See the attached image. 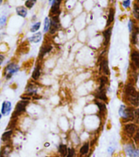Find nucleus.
Listing matches in <instances>:
<instances>
[{
  "label": "nucleus",
  "mask_w": 139,
  "mask_h": 157,
  "mask_svg": "<svg viewBox=\"0 0 139 157\" xmlns=\"http://www.w3.org/2000/svg\"><path fill=\"white\" fill-rule=\"evenodd\" d=\"M125 95L126 100L132 106H138L139 105V93L132 83H128L126 86Z\"/></svg>",
  "instance_id": "obj_1"
},
{
  "label": "nucleus",
  "mask_w": 139,
  "mask_h": 157,
  "mask_svg": "<svg viewBox=\"0 0 139 157\" xmlns=\"http://www.w3.org/2000/svg\"><path fill=\"white\" fill-rule=\"evenodd\" d=\"M134 109L133 107H127L125 105H121L119 109V114L124 122L134 121Z\"/></svg>",
  "instance_id": "obj_2"
},
{
  "label": "nucleus",
  "mask_w": 139,
  "mask_h": 157,
  "mask_svg": "<svg viewBox=\"0 0 139 157\" xmlns=\"http://www.w3.org/2000/svg\"><path fill=\"white\" fill-rule=\"evenodd\" d=\"M125 152L129 157H139V147L133 143H128L125 147Z\"/></svg>",
  "instance_id": "obj_3"
},
{
  "label": "nucleus",
  "mask_w": 139,
  "mask_h": 157,
  "mask_svg": "<svg viewBox=\"0 0 139 157\" xmlns=\"http://www.w3.org/2000/svg\"><path fill=\"white\" fill-rule=\"evenodd\" d=\"M138 126L135 123H128L123 127V131L129 137H133L135 132H136Z\"/></svg>",
  "instance_id": "obj_4"
},
{
  "label": "nucleus",
  "mask_w": 139,
  "mask_h": 157,
  "mask_svg": "<svg viewBox=\"0 0 139 157\" xmlns=\"http://www.w3.org/2000/svg\"><path fill=\"white\" fill-rule=\"evenodd\" d=\"M28 104V102L26 100H23V101H20L18 102V104L16 106L15 110H14L13 114H12V118H15L19 115H21L22 113L25 112V108L27 105Z\"/></svg>",
  "instance_id": "obj_5"
},
{
  "label": "nucleus",
  "mask_w": 139,
  "mask_h": 157,
  "mask_svg": "<svg viewBox=\"0 0 139 157\" xmlns=\"http://www.w3.org/2000/svg\"><path fill=\"white\" fill-rule=\"evenodd\" d=\"M51 27L50 32L51 34H54L57 30L60 28V20L59 16H54L51 19Z\"/></svg>",
  "instance_id": "obj_6"
},
{
  "label": "nucleus",
  "mask_w": 139,
  "mask_h": 157,
  "mask_svg": "<svg viewBox=\"0 0 139 157\" xmlns=\"http://www.w3.org/2000/svg\"><path fill=\"white\" fill-rule=\"evenodd\" d=\"M18 70H19V66L16 64L11 63L8 65L5 69V74L6 76L7 79H9L12 77V75L17 72Z\"/></svg>",
  "instance_id": "obj_7"
},
{
  "label": "nucleus",
  "mask_w": 139,
  "mask_h": 157,
  "mask_svg": "<svg viewBox=\"0 0 139 157\" xmlns=\"http://www.w3.org/2000/svg\"><path fill=\"white\" fill-rule=\"evenodd\" d=\"M132 66L134 67V69L139 68V52L136 50L132 51L131 54Z\"/></svg>",
  "instance_id": "obj_8"
},
{
  "label": "nucleus",
  "mask_w": 139,
  "mask_h": 157,
  "mask_svg": "<svg viewBox=\"0 0 139 157\" xmlns=\"http://www.w3.org/2000/svg\"><path fill=\"white\" fill-rule=\"evenodd\" d=\"M52 7H51V12L53 14L58 16V14L60 13V3L61 1H53Z\"/></svg>",
  "instance_id": "obj_9"
},
{
  "label": "nucleus",
  "mask_w": 139,
  "mask_h": 157,
  "mask_svg": "<svg viewBox=\"0 0 139 157\" xmlns=\"http://www.w3.org/2000/svg\"><path fill=\"white\" fill-rule=\"evenodd\" d=\"M11 108H12L11 102L5 101L3 103L2 107H1V113H2V115H8L10 112Z\"/></svg>",
  "instance_id": "obj_10"
},
{
  "label": "nucleus",
  "mask_w": 139,
  "mask_h": 157,
  "mask_svg": "<svg viewBox=\"0 0 139 157\" xmlns=\"http://www.w3.org/2000/svg\"><path fill=\"white\" fill-rule=\"evenodd\" d=\"M139 34V28L136 25H134L132 31V43L133 44H136L138 41V35Z\"/></svg>",
  "instance_id": "obj_11"
},
{
  "label": "nucleus",
  "mask_w": 139,
  "mask_h": 157,
  "mask_svg": "<svg viewBox=\"0 0 139 157\" xmlns=\"http://www.w3.org/2000/svg\"><path fill=\"white\" fill-rule=\"evenodd\" d=\"M112 27H110L107 29V30H106L104 32V45H107L109 44L110 39H111V34H112Z\"/></svg>",
  "instance_id": "obj_12"
},
{
  "label": "nucleus",
  "mask_w": 139,
  "mask_h": 157,
  "mask_svg": "<svg viewBox=\"0 0 139 157\" xmlns=\"http://www.w3.org/2000/svg\"><path fill=\"white\" fill-rule=\"evenodd\" d=\"M51 50H52V46L50 45H45L42 47L39 54L40 58H43L44 57V56H45L46 54H47V53L50 52Z\"/></svg>",
  "instance_id": "obj_13"
},
{
  "label": "nucleus",
  "mask_w": 139,
  "mask_h": 157,
  "mask_svg": "<svg viewBox=\"0 0 139 157\" xmlns=\"http://www.w3.org/2000/svg\"><path fill=\"white\" fill-rule=\"evenodd\" d=\"M114 18H115V9L111 8L109 10V17H108V20L107 23V27L109 26V25L113 22V21H114Z\"/></svg>",
  "instance_id": "obj_14"
},
{
  "label": "nucleus",
  "mask_w": 139,
  "mask_h": 157,
  "mask_svg": "<svg viewBox=\"0 0 139 157\" xmlns=\"http://www.w3.org/2000/svg\"><path fill=\"white\" fill-rule=\"evenodd\" d=\"M101 68L102 69V72H103L106 75L110 74V71L109 68V63L106 59L103 60L101 63Z\"/></svg>",
  "instance_id": "obj_15"
},
{
  "label": "nucleus",
  "mask_w": 139,
  "mask_h": 157,
  "mask_svg": "<svg viewBox=\"0 0 139 157\" xmlns=\"http://www.w3.org/2000/svg\"><path fill=\"white\" fill-rule=\"evenodd\" d=\"M16 13L21 16L22 17H26L27 14V10L25 7L23 6H19L16 8Z\"/></svg>",
  "instance_id": "obj_16"
},
{
  "label": "nucleus",
  "mask_w": 139,
  "mask_h": 157,
  "mask_svg": "<svg viewBox=\"0 0 139 157\" xmlns=\"http://www.w3.org/2000/svg\"><path fill=\"white\" fill-rule=\"evenodd\" d=\"M41 39H42L41 32H37V33L34 34L32 37L30 38V42H32V43H35L40 42V41H41Z\"/></svg>",
  "instance_id": "obj_17"
},
{
  "label": "nucleus",
  "mask_w": 139,
  "mask_h": 157,
  "mask_svg": "<svg viewBox=\"0 0 139 157\" xmlns=\"http://www.w3.org/2000/svg\"><path fill=\"white\" fill-rule=\"evenodd\" d=\"M67 147L64 144H61L59 146V152L61 157H66L67 154Z\"/></svg>",
  "instance_id": "obj_18"
},
{
  "label": "nucleus",
  "mask_w": 139,
  "mask_h": 157,
  "mask_svg": "<svg viewBox=\"0 0 139 157\" xmlns=\"http://www.w3.org/2000/svg\"><path fill=\"white\" fill-rule=\"evenodd\" d=\"M96 98H98V99L102 100V101H104V102H107V96H106L105 89L98 91V94H97Z\"/></svg>",
  "instance_id": "obj_19"
},
{
  "label": "nucleus",
  "mask_w": 139,
  "mask_h": 157,
  "mask_svg": "<svg viewBox=\"0 0 139 157\" xmlns=\"http://www.w3.org/2000/svg\"><path fill=\"white\" fill-rule=\"evenodd\" d=\"M89 150V143H85L84 145L80 147V154L82 156H85V155L87 154Z\"/></svg>",
  "instance_id": "obj_20"
},
{
  "label": "nucleus",
  "mask_w": 139,
  "mask_h": 157,
  "mask_svg": "<svg viewBox=\"0 0 139 157\" xmlns=\"http://www.w3.org/2000/svg\"><path fill=\"white\" fill-rule=\"evenodd\" d=\"M40 76V67L38 65L35 68L32 74V78L35 80H37Z\"/></svg>",
  "instance_id": "obj_21"
},
{
  "label": "nucleus",
  "mask_w": 139,
  "mask_h": 157,
  "mask_svg": "<svg viewBox=\"0 0 139 157\" xmlns=\"http://www.w3.org/2000/svg\"><path fill=\"white\" fill-rule=\"evenodd\" d=\"M96 104L98 106V108H99L100 114H104V113L106 112V111H107V107H106L105 104L102 103V102H100L98 101H96Z\"/></svg>",
  "instance_id": "obj_22"
},
{
  "label": "nucleus",
  "mask_w": 139,
  "mask_h": 157,
  "mask_svg": "<svg viewBox=\"0 0 139 157\" xmlns=\"http://www.w3.org/2000/svg\"><path fill=\"white\" fill-rule=\"evenodd\" d=\"M108 78L106 77V76H102V77L100 78V88L99 90H103V89H105L104 87L105 85L108 83Z\"/></svg>",
  "instance_id": "obj_23"
},
{
  "label": "nucleus",
  "mask_w": 139,
  "mask_h": 157,
  "mask_svg": "<svg viewBox=\"0 0 139 157\" xmlns=\"http://www.w3.org/2000/svg\"><path fill=\"white\" fill-rule=\"evenodd\" d=\"M12 130H10L6 131V132L3 133L2 134V137H1V140L3 141H8L10 139L11 136H12Z\"/></svg>",
  "instance_id": "obj_24"
},
{
  "label": "nucleus",
  "mask_w": 139,
  "mask_h": 157,
  "mask_svg": "<svg viewBox=\"0 0 139 157\" xmlns=\"http://www.w3.org/2000/svg\"><path fill=\"white\" fill-rule=\"evenodd\" d=\"M50 27H51L50 19H49L48 17H46L45 20V27H44V31H45V32H48V31L50 30Z\"/></svg>",
  "instance_id": "obj_25"
},
{
  "label": "nucleus",
  "mask_w": 139,
  "mask_h": 157,
  "mask_svg": "<svg viewBox=\"0 0 139 157\" xmlns=\"http://www.w3.org/2000/svg\"><path fill=\"white\" fill-rule=\"evenodd\" d=\"M133 14H134V17L136 19L139 20V6L138 4L134 5V10H133Z\"/></svg>",
  "instance_id": "obj_26"
},
{
  "label": "nucleus",
  "mask_w": 139,
  "mask_h": 157,
  "mask_svg": "<svg viewBox=\"0 0 139 157\" xmlns=\"http://www.w3.org/2000/svg\"><path fill=\"white\" fill-rule=\"evenodd\" d=\"M133 140L136 145H139V126L137 128L136 132H135L134 136H133Z\"/></svg>",
  "instance_id": "obj_27"
},
{
  "label": "nucleus",
  "mask_w": 139,
  "mask_h": 157,
  "mask_svg": "<svg viewBox=\"0 0 139 157\" xmlns=\"http://www.w3.org/2000/svg\"><path fill=\"white\" fill-rule=\"evenodd\" d=\"M40 25H41V23L40 22H37L35 23L34 25H33L32 28H31V32H37L40 28Z\"/></svg>",
  "instance_id": "obj_28"
},
{
  "label": "nucleus",
  "mask_w": 139,
  "mask_h": 157,
  "mask_svg": "<svg viewBox=\"0 0 139 157\" xmlns=\"http://www.w3.org/2000/svg\"><path fill=\"white\" fill-rule=\"evenodd\" d=\"M134 121H135V124H139V109H134Z\"/></svg>",
  "instance_id": "obj_29"
},
{
  "label": "nucleus",
  "mask_w": 139,
  "mask_h": 157,
  "mask_svg": "<svg viewBox=\"0 0 139 157\" xmlns=\"http://www.w3.org/2000/svg\"><path fill=\"white\" fill-rule=\"evenodd\" d=\"M36 1H34V0H29V1H25V5L28 8H32L34 5L36 3Z\"/></svg>",
  "instance_id": "obj_30"
},
{
  "label": "nucleus",
  "mask_w": 139,
  "mask_h": 157,
  "mask_svg": "<svg viewBox=\"0 0 139 157\" xmlns=\"http://www.w3.org/2000/svg\"><path fill=\"white\" fill-rule=\"evenodd\" d=\"M75 150L74 148H69L67 149V154L66 157H74Z\"/></svg>",
  "instance_id": "obj_31"
},
{
  "label": "nucleus",
  "mask_w": 139,
  "mask_h": 157,
  "mask_svg": "<svg viewBox=\"0 0 139 157\" xmlns=\"http://www.w3.org/2000/svg\"><path fill=\"white\" fill-rule=\"evenodd\" d=\"M5 21H6V17H2L0 18V28H3V26L5 24Z\"/></svg>",
  "instance_id": "obj_32"
},
{
  "label": "nucleus",
  "mask_w": 139,
  "mask_h": 157,
  "mask_svg": "<svg viewBox=\"0 0 139 157\" xmlns=\"http://www.w3.org/2000/svg\"><path fill=\"white\" fill-rule=\"evenodd\" d=\"M134 23H133V21H132V20H130L129 23H128V28H129V31L130 32H132V29L134 28Z\"/></svg>",
  "instance_id": "obj_33"
},
{
  "label": "nucleus",
  "mask_w": 139,
  "mask_h": 157,
  "mask_svg": "<svg viewBox=\"0 0 139 157\" xmlns=\"http://www.w3.org/2000/svg\"><path fill=\"white\" fill-rule=\"evenodd\" d=\"M130 3H131L130 1H123V6L125 8H128V7H130Z\"/></svg>",
  "instance_id": "obj_34"
},
{
  "label": "nucleus",
  "mask_w": 139,
  "mask_h": 157,
  "mask_svg": "<svg viewBox=\"0 0 139 157\" xmlns=\"http://www.w3.org/2000/svg\"><path fill=\"white\" fill-rule=\"evenodd\" d=\"M3 60H4V56L1 55V54H0V65L2 64V63L3 62Z\"/></svg>",
  "instance_id": "obj_35"
},
{
  "label": "nucleus",
  "mask_w": 139,
  "mask_h": 157,
  "mask_svg": "<svg viewBox=\"0 0 139 157\" xmlns=\"http://www.w3.org/2000/svg\"><path fill=\"white\" fill-rule=\"evenodd\" d=\"M49 145H50V144H49V143H46L45 144V146H46V147H47V146H49Z\"/></svg>",
  "instance_id": "obj_36"
},
{
  "label": "nucleus",
  "mask_w": 139,
  "mask_h": 157,
  "mask_svg": "<svg viewBox=\"0 0 139 157\" xmlns=\"http://www.w3.org/2000/svg\"><path fill=\"white\" fill-rule=\"evenodd\" d=\"M1 3H2V1H1V0H0V5H1Z\"/></svg>",
  "instance_id": "obj_37"
},
{
  "label": "nucleus",
  "mask_w": 139,
  "mask_h": 157,
  "mask_svg": "<svg viewBox=\"0 0 139 157\" xmlns=\"http://www.w3.org/2000/svg\"><path fill=\"white\" fill-rule=\"evenodd\" d=\"M1 114L0 113V119H1Z\"/></svg>",
  "instance_id": "obj_38"
},
{
  "label": "nucleus",
  "mask_w": 139,
  "mask_h": 157,
  "mask_svg": "<svg viewBox=\"0 0 139 157\" xmlns=\"http://www.w3.org/2000/svg\"><path fill=\"white\" fill-rule=\"evenodd\" d=\"M53 157H58V156H53Z\"/></svg>",
  "instance_id": "obj_39"
}]
</instances>
